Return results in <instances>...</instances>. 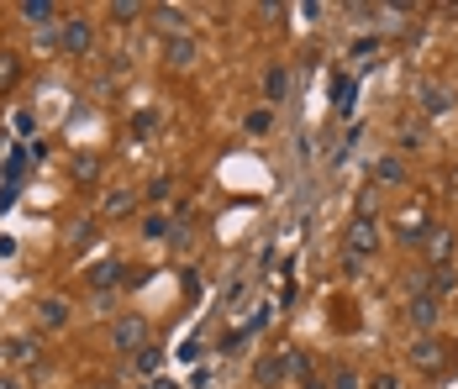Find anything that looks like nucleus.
<instances>
[{"label": "nucleus", "instance_id": "5", "mask_svg": "<svg viewBox=\"0 0 458 389\" xmlns=\"http://www.w3.org/2000/svg\"><path fill=\"white\" fill-rule=\"evenodd\" d=\"M379 253V221L374 216H353L348 221V263H364Z\"/></svg>", "mask_w": 458, "mask_h": 389}, {"label": "nucleus", "instance_id": "4", "mask_svg": "<svg viewBox=\"0 0 458 389\" xmlns=\"http://www.w3.org/2000/svg\"><path fill=\"white\" fill-rule=\"evenodd\" d=\"M38 358H43V342H38L32 332L0 337V374H5V368H27V363H38Z\"/></svg>", "mask_w": 458, "mask_h": 389}, {"label": "nucleus", "instance_id": "17", "mask_svg": "<svg viewBox=\"0 0 458 389\" xmlns=\"http://www.w3.org/2000/svg\"><path fill=\"white\" fill-rule=\"evenodd\" d=\"M158 368H164V347L158 342H148L142 352H132V374L138 379H158Z\"/></svg>", "mask_w": 458, "mask_h": 389}, {"label": "nucleus", "instance_id": "32", "mask_svg": "<svg viewBox=\"0 0 458 389\" xmlns=\"http://www.w3.org/2000/svg\"><path fill=\"white\" fill-rule=\"evenodd\" d=\"M0 389H21V379H11V374H0Z\"/></svg>", "mask_w": 458, "mask_h": 389}, {"label": "nucleus", "instance_id": "6", "mask_svg": "<svg viewBox=\"0 0 458 389\" xmlns=\"http://www.w3.org/2000/svg\"><path fill=\"white\" fill-rule=\"evenodd\" d=\"M416 106H421V116H448L458 106V95L443 85V80H421V85H416Z\"/></svg>", "mask_w": 458, "mask_h": 389}, {"label": "nucleus", "instance_id": "26", "mask_svg": "<svg viewBox=\"0 0 458 389\" xmlns=\"http://www.w3.org/2000/svg\"><path fill=\"white\" fill-rule=\"evenodd\" d=\"M169 190H174V179H153V184L142 190V200H153V206H158V200H169Z\"/></svg>", "mask_w": 458, "mask_h": 389}, {"label": "nucleus", "instance_id": "34", "mask_svg": "<svg viewBox=\"0 0 458 389\" xmlns=\"http://www.w3.org/2000/svg\"><path fill=\"white\" fill-rule=\"evenodd\" d=\"M142 389H174V385H164V379H148V385H142Z\"/></svg>", "mask_w": 458, "mask_h": 389}, {"label": "nucleus", "instance_id": "23", "mask_svg": "<svg viewBox=\"0 0 458 389\" xmlns=\"http://www.w3.org/2000/svg\"><path fill=\"white\" fill-rule=\"evenodd\" d=\"M284 368H290V379H311V363H306V352H295V347H284Z\"/></svg>", "mask_w": 458, "mask_h": 389}, {"label": "nucleus", "instance_id": "21", "mask_svg": "<svg viewBox=\"0 0 458 389\" xmlns=\"http://www.w3.org/2000/svg\"><path fill=\"white\" fill-rule=\"evenodd\" d=\"M327 389H369V379L353 368V363H337V368L327 374Z\"/></svg>", "mask_w": 458, "mask_h": 389}, {"label": "nucleus", "instance_id": "25", "mask_svg": "<svg viewBox=\"0 0 458 389\" xmlns=\"http://www.w3.org/2000/svg\"><path fill=\"white\" fill-rule=\"evenodd\" d=\"M332 95H337V111L348 116V111H353V80H337V85H332Z\"/></svg>", "mask_w": 458, "mask_h": 389}, {"label": "nucleus", "instance_id": "30", "mask_svg": "<svg viewBox=\"0 0 458 389\" xmlns=\"http://www.w3.org/2000/svg\"><path fill=\"white\" fill-rule=\"evenodd\" d=\"M369 53H379V38H359L353 43V58H369Z\"/></svg>", "mask_w": 458, "mask_h": 389}, {"label": "nucleus", "instance_id": "24", "mask_svg": "<svg viewBox=\"0 0 458 389\" xmlns=\"http://www.w3.org/2000/svg\"><path fill=\"white\" fill-rule=\"evenodd\" d=\"M21 80V63H16V53H0V89H11Z\"/></svg>", "mask_w": 458, "mask_h": 389}, {"label": "nucleus", "instance_id": "3", "mask_svg": "<svg viewBox=\"0 0 458 389\" xmlns=\"http://www.w3.org/2000/svg\"><path fill=\"white\" fill-rule=\"evenodd\" d=\"M421 253H427V268H443V263H454L458 232H454V226H443V221H432V226L421 232Z\"/></svg>", "mask_w": 458, "mask_h": 389}, {"label": "nucleus", "instance_id": "20", "mask_svg": "<svg viewBox=\"0 0 458 389\" xmlns=\"http://www.w3.org/2000/svg\"><path fill=\"white\" fill-rule=\"evenodd\" d=\"M85 284H90V290H111V284H122V263H116V258L95 263L90 274H85Z\"/></svg>", "mask_w": 458, "mask_h": 389}, {"label": "nucleus", "instance_id": "33", "mask_svg": "<svg viewBox=\"0 0 458 389\" xmlns=\"http://www.w3.org/2000/svg\"><path fill=\"white\" fill-rule=\"evenodd\" d=\"M301 389H327V379H317V374H311V379H306Z\"/></svg>", "mask_w": 458, "mask_h": 389}, {"label": "nucleus", "instance_id": "13", "mask_svg": "<svg viewBox=\"0 0 458 389\" xmlns=\"http://www.w3.org/2000/svg\"><path fill=\"white\" fill-rule=\"evenodd\" d=\"M406 321H411L421 337H432V326H437V300H432V295H411V300H406Z\"/></svg>", "mask_w": 458, "mask_h": 389}, {"label": "nucleus", "instance_id": "19", "mask_svg": "<svg viewBox=\"0 0 458 389\" xmlns=\"http://www.w3.org/2000/svg\"><path fill=\"white\" fill-rule=\"evenodd\" d=\"M148 11H153V5H142V0H111V5H106V16H111L116 27H132L138 16H148Z\"/></svg>", "mask_w": 458, "mask_h": 389}, {"label": "nucleus", "instance_id": "29", "mask_svg": "<svg viewBox=\"0 0 458 389\" xmlns=\"http://www.w3.org/2000/svg\"><path fill=\"white\" fill-rule=\"evenodd\" d=\"M90 232H95V221H80V226L69 232V248H80V242H90Z\"/></svg>", "mask_w": 458, "mask_h": 389}, {"label": "nucleus", "instance_id": "14", "mask_svg": "<svg viewBox=\"0 0 458 389\" xmlns=\"http://www.w3.org/2000/svg\"><path fill=\"white\" fill-rule=\"evenodd\" d=\"M148 16H153L158 32H169V38H190V16H184V5H153Z\"/></svg>", "mask_w": 458, "mask_h": 389}, {"label": "nucleus", "instance_id": "7", "mask_svg": "<svg viewBox=\"0 0 458 389\" xmlns=\"http://www.w3.org/2000/svg\"><path fill=\"white\" fill-rule=\"evenodd\" d=\"M32 316H38V332H64L74 321V305H69V295H43Z\"/></svg>", "mask_w": 458, "mask_h": 389}, {"label": "nucleus", "instance_id": "11", "mask_svg": "<svg viewBox=\"0 0 458 389\" xmlns=\"http://www.w3.org/2000/svg\"><path fill=\"white\" fill-rule=\"evenodd\" d=\"M164 63H169L174 74L195 69V63H200V43H195V38H169V43H164Z\"/></svg>", "mask_w": 458, "mask_h": 389}, {"label": "nucleus", "instance_id": "22", "mask_svg": "<svg viewBox=\"0 0 458 389\" xmlns=\"http://www.w3.org/2000/svg\"><path fill=\"white\" fill-rule=\"evenodd\" d=\"M169 232H174V221H169V216H158V211H153V216H142V237H148V242H164Z\"/></svg>", "mask_w": 458, "mask_h": 389}, {"label": "nucleus", "instance_id": "16", "mask_svg": "<svg viewBox=\"0 0 458 389\" xmlns=\"http://www.w3.org/2000/svg\"><path fill=\"white\" fill-rule=\"evenodd\" d=\"M369 179H374V184H406V164H401L395 153H385V158H374Z\"/></svg>", "mask_w": 458, "mask_h": 389}, {"label": "nucleus", "instance_id": "15", "mask_svg": "<svg viewBox=\"0 0 458 389\" xmlns=\"http://www.w3.org/2000/svg\"><path fill=\"white\" fill-rule=\"evenodd\" d=\"M284 95H290V69H284V63H269V69H264V100L279 106Z\"/></svg>", "mask_w": 458, "mask_h": 389}, {"label": "nucleus", "instance_id": "12", "mask_svg": "<svg viewBox=\"0 0 458 389\" xmlns=\"http://www.w3.org/2000/svg\"><path fill=\"white\" fill-rule=\"evenodd\" d=\"M138 206H142L138 190H106V195H100V216H111V221L138 216Z\"/></svg>", "mask_w": 458, "mask_h": 389}, {"label": "nucleus", "instance_id": "8", "mask_svg": "<svg viewBox=\"0 0 458 389\" xmlns=\"http://www.w3.org/2000/svg\"><path fill=\"white\" fill-rule=\"evenodd\" d=\"M111 342H116V352H142L148 347V321L142 316H116V326H111Z\"/></svg>", "mask_w": 458, "mask_h": 389}, {"label": "nucleus", "instance_id": "18", "mask_svg": "<svg viewBox=\"0 0 458 389\" xmlns=\"http://www.w3.org/2000/svg\"><path fill=\"white\" fill-rule=\"evenodd\" d=\"M21 16L43 32V27H58V5L53 0H21Z\"/></svg>", "mask_w": 458, "mask_h": 389}, {"label": "nucleus", "instance_id": "9", "mask_svg": "<svg viewBox=\"0 0 458 389\" xmlns=\"http://www.w3.org/2000/svg\"><path fill=\"white\" fill-rule=\"evenodd\" d=\"M454 290H458V268H454V263L427 268V274L416 279V295H432V300H443V295H454Z\"/></svg>", "mask_w": 458, "mask_h": 389}, {"label": "nucleus", "instance_id": "10", "mask_svg": "<svg viewBox=\"0 0 458 389\" xmlns=\"http://www.w3.org/2000/svg\"><path fill=\"white\" fill-rule=\"evenodd\" d=\"M253 385H259V389L290 385V368H284V347H279V352H264V358L253 363Z\"/></svg>", "mask_w": 458, "mask_h": 389}, {"label": "nucleus", "instance_id": "27", "mask_svg": "<svg viewBox=\"0 0 458 389\" xmlns=\"http://www.w3.org/2000/svg\"><path fill=\"white\" fill-rule=\"evenodd\" d=\"M369 389H406V379H401V374H390V368H385V374H374V379H369Z\"/></svg>", "mask_w": 458, "mask_h": 389}, {"label": "nucleus", "instance_id": "1", "mask_svg": "<svg viewBox=\"0 0 458 389\" xmlns=\"http://www.w3.org/2000/svg\"><path fill=\"white\" fill-rule=\"evenodd\" d=\"M411 358H416V368L427 374V379H448L454 374V363H458V342L454 337H416L411 342Z\"/></svg>", "mask_w": 458, "mask_h": 389}, {"label": "nucleus", "instance_id": "2", "mask_svg": "<svg viewBox=\"0 0 458 389\" xmlns=\"http://www.w3.org/2000/svg\"><path fill=\"white\" fill-rule=\"evenodd\" d=\"M90 47H95L90 16H64V27H58V53H64V58H90Z\"/></svg>", "mask_w": 458, "mask_h": 389}, {"label": "nucleus", "instance_id": "28", "mask_svg": "<svg viewBox=\"0 0 458 389\" xmlns=\"http://www.w3.org/2000/svg\"><path fill=\"white\" fill-rule=\"evenodd\" d=\"M269 127H275V116H269V111H253V116H248V131H253V137H264Z\"/></svg>", "mask_w": 458, "mask_h": 389}, {"label": "nucleus", "instance_id": "31", "mask_svg": "<svg viewBox=\"0 0 458 389\" xmlns=\"http://www.w3.org/2000/svg\"><path fill=\"white\" fill-rule=\"evenodd\" d=\"M74 173H80V179H95V173H100V164H95V158H74Z\"/></svg>", "mask_w": 458, "mask_h": 389}]
</instances>
